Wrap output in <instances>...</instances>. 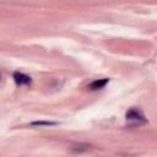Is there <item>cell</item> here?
I'll list each match as a JSON object with an SVG mask.
<instances>
[{"instance_id":"277c9868","label":"cell","mask_w":157,"mask_h":157,"mask_svg":"<svg viewBox=\"0 0 157 157\" xmlns=\"http://www.w3.org/2000/svg\"><path fill=\"white\" fill-rule=\"evenodd\" d=\"M56 123H54V121H34V123H32V125H39V126H43V125H45V126H49V125H55Z\"/></svg>"},{"instance_id":"3957f363","label":"cell","mask_w":157,"mask_h":157,"mask_svg":"<svg viewBox=\"0 0 157 157\" xmlns=\"http://www.w3.org/2000/svg\"><path fill=\"white\" fill-rule=\"evenodd\" d=\"M108 78H101V80H96V81H93L88 87H90V90H101V88H103L107 83H108Z\"/></svg>"},{"instance_id":"7a4b0ae2","label":"cell","mask_w":157,"mask_h":157,"mask_svg":"<svg viewBox=\"0 0 157 157\" xmlns=\"http://www.w3.org/2000/svg\"><path fill=\"white\" fill-rule=\"evenodd\" d=\"M13 80H15V82H16L17 85H20V86L31 83V77L27 76V75H25V74H22V72H15V74H13Z\"/></svg>"},{"instance_id":"6da1fadb","label":"cell","mask_w":157,"mask_h":157,"mask_svg":"<svg viewBox=\"0 0 157 157\" xmlns=\"http://www.w3.org/2000/svg\"><path fill=\"white\" fill-rule=\"evenodd\" d=\"M126 120H129L131 123V125H141V124H145L147 120L144 115V113L137 109V108H131L126 112Z\"/></svg>"}]
</instances>
